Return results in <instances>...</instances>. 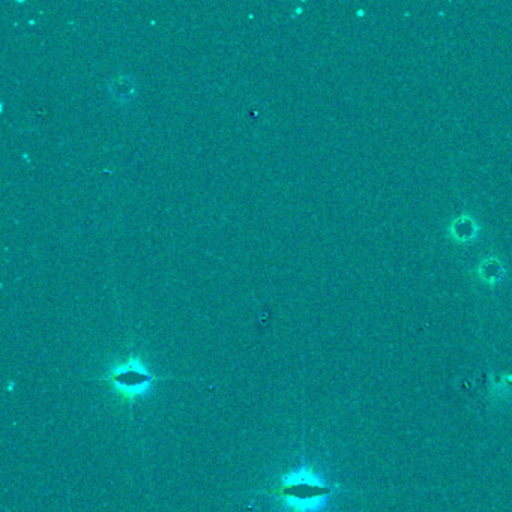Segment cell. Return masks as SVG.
<instances>
[{
    "mask_svg": "<svg viewBox=\"0 0 512 512\" xmlns=\"http://www.w3.org/2000/svg\"><path fill=\"white\" fill-rule=\"evenodd\" d=\"M100 380L109 383L124 403L133 404L137 398L149 391L152 383L166 379L154 376L143 364L142 359L131 355L127 361L115 365L110 373Z\"/></svg>",
    "mask_w": 512,
    "mask_h": 512,
    "instance_id": "2",
    "label": "cell"
},
{
    "mask_svg": "<svg viewBox=\"0 0 512 512\" xmlns=\"http://www.w3.org/2000/svg\"><path fill=\"white\" fill-rule=\"evenodd\" d=\"M262 493L277 497L292 512H311L322 505L323 500L331 494V488L323 484L311 470L302 469L287 473L277 487L268 488Z\"/></svg>",
    "mask_w": 512,
    "mask_h": 512,
    "instance_id": "1",
    "label": "cell"
}]
</instances>
